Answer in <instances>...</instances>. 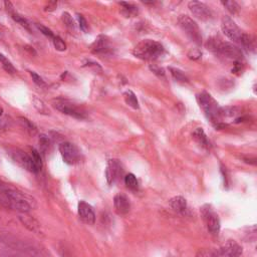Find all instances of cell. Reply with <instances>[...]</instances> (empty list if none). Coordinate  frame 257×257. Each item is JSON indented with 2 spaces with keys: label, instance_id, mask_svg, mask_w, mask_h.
I'll return each instance as SVG.
<instances>
[{
  "label": "cell",
  "instance_id": "obj_14",
  "mask_svg": "<svg viewBox=\"0 0 257 257\" xmlns=\"http://www.w3.org/2000/svg\"><path fill=\"white\" fill-rule=\"evenodd\" d=\"M78 213L80 218L86 224L92 225L95 222V213L91 205L86 201H80L78 205Z\"/></svg>",
  "mask_w": 257,
  "mask_h": 257
},
{
  "label": "cell",
  "instance_id": "obj_32",
  "mask_svg": "<svg viewBox=\"0 0 257 257\" xmlns=\"http://www.w3.org/2000/svg\"><path fill=\"white\" fill-rule=\"evenodd\" d=\"M20 122L22 124V126L25 128V130L28 131L30 134H36L37 133V128L36 126L32 124L29 120L25 119V118H20Z\"/></svg>",
  "mask_w": 257,
  "mask_h": 257
},
{
  "label": "cell",
  "instance_id": "obj_39",
  "mask_svg": "<svg viewBox=\"0 0 257 257\" xmlns=\"http://www.w3.org/2000/svg\"><path fill=\"white\" fill-rule=\"evenodd\" d=\"M57 6V2L56 1H50L48 2V4L45 6V11H53Z\"/></svg>",
  "mask_w": 257,
  "mask_h": 257
},
{
  "label": "cell",
  "instance_id": "obj_23",
  "mask_svg": "<svg viewBox=\"0 0 257 257\" xmlns=\"http://www.w3.org/2000/svg\"><path fill=\"white\" fill-rule=\"evenodd\" d=\"M124 100L126 102V104L128 106L133 108L134 110H139L140 106H139V102H138V99L136 94L132 91V90H127L124 92Z\"/></svg>",
  "mask_w": 257,
  "mask_h": 257
},
{
  "label": "cell",
  "instance_id": "obj_26",
  "mask_svg": "<svg viewBox=\"0 0 257 257\" xmlns=\"http://www.w3.org/2000/svg\"><path fill=\"white\" fill-rule=\"evenodd\" d=\"M0 63H1L2 68L4 69L5 72H7L8 74H15L16 73V70L15 68L13 67V64L8 60V58L6 56H4L2 53H0Z\"/></svg>",
  "mask_w": 257,
  "mask_h": 257
},
{
  "label": "cell",
  "instance_id": "obj_3",
  "mask_svg": "<svg viewBox=\"0 0 257 257\" xmlns=\"http://www.w3.org/2000/svg\"><path fill=\"white\" fill-rule=\"evenodd\" d=\"M207 47L212 52H214L216 55L223 57L225 59L232 60L233 62L241 61V59H242L241 49L237 45H235L231 43L221 42L220 40L212 38V39L208 40Z\"/></svg>",
  "mask_w": 257,
  "mask_h": 257
},
{
  "label": "cell",
  "instance_id": "obj_30",
  "mask_svg": "<svg viewBox=\"0 0 257 257\" xmlns=\"http://www.w3.org/2000/svg\"><path fill=\"white\" fill-rule=\"evenodd\" d=\"M40 147H41V155L43 154L45 155L47 153V151L49 150L50 147V140L47 136L45 135H42L40 137Z\"/></svg>",
  "mask_w": 257,
  "mask_h": 257
},
{
  "label": "cell",
  "instance_id": "obj_6",
  "mask_svg": "<svg viewBox=\"0 0 257 257\" xmlns=\"http://www.w3.org/2000/svg\"><path fill=\"white\" fill-rule=\"evenodd\" d=\"M178 25L187 38L197 45L202 44V35L199 25L188 15H180L178 18Z\"/></svg>",
  "mask_w": 257,
  "mask_h": 257
},
{
  "label": "cell",
  "instance_id": "obj_10",
  "mask_svg": "<svg viewBox=\"0 0 257 257\" xmlns=\"http://www.w3.org/2000/svg\"><path fill=\"white\" fill-rule=\"evenodd\" d=\"M59 152L64 163L68 165H76L81 161V153L79 149L70 142H63L59 145Z\"/></svg>",
  "mask_w": 257,
  "mask_h": 257
},
{
  "label": "cell",
  "instance_id": "obj_29",
  "mask_svg": "<svg viewBox=\"0 0 257 257\" xmlns=\"http://www.w3.org/2000/svg\"><path fill=\"white\" fill-rule=\"evenodd\" d=\"M125 184L128 189H131V190H136L138 188V180H137L136 176L132 173L128 174L125 177Z\"/></svg>",
  "mask_w": 257,
  "mask_h": 257
},
{
  "label": "cell",
  "instance_id": "obj_8",
  "mask_svg": "<svg viewBox=\"0 0 257 257\" xmlns=\"http://www.w3.org/2000/svg\"><path fill=\"white\" fill-rule=\"evenodd\" d=\"M54 108L59 111L60 113L71 116L75 119L78 120H85L86 119V113L80 107H78L77 105L71 103L70 101L67 100H56L53 104Z\"/></svg>",
  "mask_w": 257,
  "mask_h": 257
},
{
  "label": "cell",
  "instance_id": "obj_31",
  "mask_svg": "<svg viewBox=\"0 0 257 257\" xmlns=\"http://www.w3.org/2000/svg\"><path fill=\"white\" fill-rule=\"evenodd\" d=\"M222 4H223L225 7H226V9H227L231 14H236V13L239 11V9H240L238 3L235 2V1H223Z\"/></svg>",
  "mask_w": 257,
  "mask_h": 257
},
{
  "label": "cell",
  "instance_id": "obj_38",
  "mask_svg": "<svg viewBox=\"0 0 257 257\" xmlns=\"http://www.w3.org/2000/svg\"><path fill=\"white\" fill-rule=\"evenodd\" d=\"M59 253H60L61 257H73L72 252L70 251V249H68V247L66 245H63L62 247H60Z\"/></svg>",
  "mask_w": 257,
  "mask_h": 257
},
{
  "label": "cell",
  "instance_id": "obj_17",
  "mask_svg": "<svg viewBox=\"0 0 257 257\" xmlns=\"http://www.w3.org/2000/svg\"><path fill=\"white\" fill-rule=\"evenodd\" d=\"M114 206L118 214L126 215L131 210V203L128 198L122 193H119L114 198Z\"/></svg>",
  "mask_w": 257,
  "mask_h": 257
},
{
  "label": "cell",
  "instance_id": "obj_25",
  "mask_svg": "<svg viewBox=\"0 0 257 257\" xmlns=\"http://www.w3.org/2000/svg\"><path fill=\"white\" fill-rule=\"evenodd\" d=\"M169 71L172 75V77L179 83H188L189 82V79L187 78V76L185 75L184 72H182L181 70L179 69H176V68H169Z\"/></svg>",
  "mask_w": 257,
  "mask_h": 257
},
{
  "label": "cell",
  "instance_id": "obj_1",
  "mask_svg": "<svg viewBox=\"0 0 257 257\" xmlns=\"http://www.w3.org/2000/svg\"><path fill=\"white\" fill-rule=\"evenodd\" d=\"M0 205L19 213H28L37 206V202L23 192L0 184Z\"/></svg>",
  "mask_w": 257,
  "mask_h": 257
},
{
  "label": "cell",
  "instance_id": "obj_20",
  "mask_svg": "<svg viewBox=\"0 0 257 257\" xmlns=\"http://www.w3.org/2000/svg\"><path fill=\"white\" fill-rule=\"evenodd\" d=\"M170 206L176 213L180 215H185L187 212V202L186 199L182 196L173 197L170 200Z\"/></svg>",
  "mask_w": 257,
  "mask_h": 257
},
{
  "label": "cell",
  "instance_id": "obj_33",
  "mask_svg": "<svg viewBox=\"0 0 257 257\" xmlns=\"http://www.w3.org/2000/svg\"><path fill=\"white\" fill-rule=\"evenodd\" d=\"M52 43H53V45L55 47L56 50L58 51H64L67 50V44L66 43H64L59 37H54L53 40H52Z\"/></svg>",
  "mask_w": 257,
  "mask_h": 257
},
{
  "label": "cell",
  "instance_id": "obj_9",
  "mask_svg": "<svg viewBox=\"0 0 257 257\" xmlns=\"http://www.w3.org/2000/svg\"><path fill=\"white\" fill-rule=\"evenodd\" d=\"M221 28L224 32V35L229 40L240 44L244 32L241 31V29L237 26L233 19H231L229 16H224L221 21Z\"/></svg>",
  "mask_w": 257,
  "mask_h": 257
},
{
  "label": "cell",
  "instance_id": "obj_41",
  "mask_svg": "<svg viewBox=\"0 0 257 257\" xmlns=\"http://www.w3.org/2000/svg\"><path fill=\"white\" fill-rule=\"evenodd\" d=\"M2 114H3V109H2L1 107H0V117L2 116Z\"/></svg>",
  "mask_w": 257,
  "mask_h": 257
},
{
  "label": "cell",
  "instance_id": "obj_22",
  "mask_svg": "<svg viewBox=\"0 0 257 257\" xmlns=\"http://www.w3.org/2000/svg\"><path fill=\"white\" fill-rule=\"evenodd\" d=\"M241 109L235 106H227V107H222L219 109V115L220 118H232L236 117L240 114Z\"/></svg>",
  "mask_w": 257,
  "mask_h": 257
},
{
  "label": "cell",
  "instance_id": "obj_11",
  "mask_svg": "<svg viewBox=\"0 0 257 257\" xmlns=\"http://www.w3.org/2000/svg\"><path fill=\"white\" fill-rule=\"evenodd\" d=\"M202 216L208 231L213 235H218L220 232V219L217 213L209 206L205 205L201 209Z\"/></svg>",
  "mask_w": 257,
  "mask_h": 257
},
{
  "label": "cell",
  "instance_id": "obj_19",
  "mask_svg": "<svg viewBox=\"0 0 257 257\" xmlns=\"http://www.w3.org/2000/svg\"><path fill=\"white\" fill-rule=\"evenodd\" d=\"M4 5H5V7H6L7 12L10 13L12 19H13L15 22L19 23L22 27H24V28L27 29L28 31L31 30V29H30V24H29L28 20H27L26 18H24L22 15L18 14L17 12H15V10L13 9V6H12L11 2H9V1H5V2H4Z\"/></svg>",
  "mask_w": 257,
  "mask_h": 257
},
{
  "label": "cell",
  "instance_id": "obj_28",
  "mask_svg": "<svg viewBox=\"0 0 257 257\" xmlns=\"http://www.w3.org/2000/svg\"><path fill=\"white\" fill-rule=\"evenodd\" d=\"M61 18H62L63 23L66 24L67 28H68L70 31H72V32H73V31H76V23H75V21H74L72 15H71L70 13L63 12Z\"/></svg>",
  "mask_w": 257,
  "mask_h": 257
},
{
  "label": "cell",
  "instance_id": "obj_12",
  "mask_svg": "<svg viewBox=\"0 0 257 257\" xmlns=\"http://www.w3.org/2000/svg\"><path fill=\"white\" fill-rule=\"evenodd\" d=\"M242 254V247L235 241L229 240L216 251L209 253L206 257H239Z\"/></svg>",
  "mask_w": 257,
  "mask_h": 257
},
{
  "label": "cell",
  "instance_id": "obj_21",
  "mask_svg": "<svg viewBox=\"0 0 257 257\" xmlns=\"http://www.w3.org/2000/svg\"><path fill=\"white\" fill-rule=\"evenodd\" d=\"M193 138L204 149H210V142L207 139L206 134L204 133L202 128H197L196 130L193 132Z\"/></svg>",
  "mask_w": 257,
  "mask_h": 257
},
{
  "label": "cell",
  "instance_id": "obj_7",
  "mask_svg": "<svg viewBox=\"0 0 257 257\" xmlns=\"http://www.w3.org/2000/svg\"><path fill=\"white\" fill-rule=\"evenodd\" d=\"M8 154L10 156V158L14 161V162L19 165L21 168L25 169L28 172L31 173H39L35 163H34V160H32L29 152H25L23 150L20 149H10L8 151Z\"/></svg>",
  "mask_w": 257,
  "mask_h": 257
},
{
  "label": "cell",
  "instance_id": "obj_35",
  "mask_svg": "<svg viewBox=\"0 0 257 257\" xmlns=\"http://www.w3.org/2000/svg\"><path fill=\"white\" fill-rule=\"evenodd\" d=\"M38 28L41 30V32H43V34L45 37H47V38H49V39H51V40H53V38L55 37V36L53 35V32H52L49 28H47L46 26H44V25H43V24H38Z\"/></svg>",
  "mask_w": 257,
  "mask_h": 257
},
{
  "label": "cell",
  "instance_id": "obj_24",
  "mask_svg": "<svg viewBox=\"0 0 257 257\" xmlns=\"http://www.w3.org/2000/svg\"><path fill=\"white\" fill-rule=\"evenodd\" d=\"M123 6L122 9V13L125 14L127 17H130L131 15H135L138 12V7H136L134 4L132 3H128V2H121L120 3Z\"/></svg>",
  "mask_w": 257,
  "mask_h": 257
},
{
  "label": "cell",
  "instance_id": "obj_27",
  "mask_svg": "<svg viewBox=\"0 0 257 257\" xmlns=\"http://www.w3.org/2000/svg\"><path fill=\"white\" fill-rule=\"evenodd\" d=\"M29 154H30L32 160H34V163H35L38 171L40 172L42 170V168H43V160H42L41 153L38 150H36V149H30Z\"/></svg>",
  "mask_w": 257,
  "mask_h": 257
},
{
  "label": "cell",
  "instance_id": "obj_4",
  "mask_svg": "<svg viewBox=\"0 0 257 257\" xmlns=\"http://www.w3.org/2000/svg\"><path fill=\"white\" fill-rule=\"evenodd\" d=\"M197 102L200 106V108L205 113L206 117L212 122L214 127L216 128H221L226 127L220 121V115H219V109L218 103L212 98V95L206 91H202L199 94H197Z\"/></svg>",
  "mask_w": 257,
  "mask_h": 257
},
{
  "label": "cell",
  "instance_id": "obj_18",
  "mask_svg": "<svg viewBox=\"0 0 257 257\" xmlns=\"http://www.w3.org/2000/svg\"><path fill=\"white\" fill-rule=\"evenodd\" d=\"M19 219L22 222V224L26 228H28L30 231L35 232L37 234H41V226H40V223L34 219L32 217L28 216L27 213H20L19 215Z\"/></svg>",
  "mask_w": 257,
  "mask_h": 257
},
{
  "label": "cell",
  "instance_id": "obj_34",
  "mask_svg": "<svg viewBox=\"0 0 257 257\" xmlns=\"http://www.w3.org/2000/svg\"><path fill=\"white\" fill-rule=\"evenodd\" d=\"M29 74H30V76H31V78H32V81L35 82L36 85H38V86H41V87H45V86H46V84H45V82L43 81V79L41 76H39L37 73H35V72H29Z\"/></svg>",
  "mask_w": 257,
  "mask_h": 257
},
{
  "label": "cell",
  "instance_id": "obj_2",
  "mask_svg": "<svg viewBox=\"0 0 257 257\" xmlns=\"http://www.w3.org/2000/svg\"><path fill=\"white\" fill-rule=\"evenodd\" d=\"M1 240L9 248L30 257H47L48 255L46 250L42 246L12 235L5 234L1 237Z\"/></svg>",
  "mask_w": 257,
  "mask_h": 257
},
{
  "label": "cell",
  "instance_id": "obj_13",
  "mask_svg": "<svg viewBox=\"0 0 257 257\" xmlns=\"http://www.w3.org/2000/svg\"><path fill=\"white\" fill-rule=\"evenodd\" d=\"M188 7L192 14L196 18L202 20V21H208L212 19L213 14L210 8L203 2L199 1H190L188 3Z\"/></svg>",
  "mask_w": 257,
  "mask_h": 257
},
{
  "label": "cell",
  "instance_id": "obj_36",
  "mask_svg": "<svg viewBox=\"0 0 257 257\" xmlns=\"http://www.w3.org/2000/svg\"><path fill=\"white\" fill-rule=\"evenodd\" d=\"M78 19H79V24H80L81 29H82L84 32H87V30H88V24H87L86 19L84 17V15L78 14Z\"/></svg>",
  "mask_w": 257,
  "mask_h": 257
},
{
  "label": "cell",
  "instance_id": "obj_37",
  "mask_svg": "<svg viewBox=\"0 0 257 257\" xmlns=\"http://www.w3.org/2000/svg\"><path fill=\"white\" fill-rule=\"evenodd\" d=\"M150 69H151V71H152L155 75H157L158 77H160V78H164V77H165V72H164L163 69L155 67V66H151Z\"/></svg>",
  "mask_w": 257,
  "mask_h": 257
},
{
  "label": "cell",
  "instance_id": "obj_5",
  "mask_svg": "<svg viewBox=\"0 0 257 257\" xmlns=\"http://www.w3.org/2000/svg\"><path fill=\"white\" fill-rule=\"evenodd\" d=\"M164 52V46L153 40H144L140 42L133 49L134 55L144 60H155L162 56Z\"/></svg>",
  "mask_w": 257,
  "mask_h": 257
},
{
  "label": "cell",
  "instance_id": "obj_16",
  "mask_svg": "<svg viewBox=\"0 0 257 257\" xmlns=\"http://www.w3.org/2000/svg\"><path fill=\"white\" fill-rule=\"evenodd\" d=\"M91 51L95 54H111L113 53V47L107 38L100 36L91 44Z\"/></svg>",
  "mask_w": 257,
  "mask_h": 257
},
{
  "label": "cell",
  "instance_id": "obj_40",
  "mask_svg": "<svg viewBox=\"0 0 257 257\" xmlns=\"http://www.w3.org/2000/svg\"><path fill=\"white\" fill-rule=\"evenodd\" d=\"M188 56H189V58H191V59H198V58H200L201 57V52L200 51H191L189 54H188Z\"/></svg>",
  "mask_w": 257,
  "mask_h": 257
},
{
  "label": "cell",
  "instance_id": "obj_15",
  "mask_svg": "<svg viewBox=\"0 0 257 257\" xmlns=\"http://www.w3.org/2000/svg\"><path fill=\"white\" fill-rule=\"evenodd\" d=\"M122 174V166L119 160L112 159L109 160L107 170H106V178L109 185H113Z\"/></svg>",
  "mask_w": 257,
  "mask_h": 257
}]
</instances>
